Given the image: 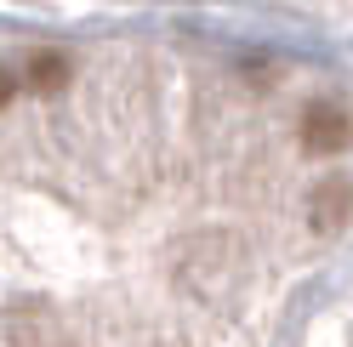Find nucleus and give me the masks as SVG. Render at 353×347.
<instances>
[{
    "instance_id": "nucleus-1",
    "label": "nucleus",
    "mask_w": 353,
    "mask_h": 347,
    "mask_svg": "<svg viewBox=\"0 0 353 347\" xmlns=\"http://www.w3.org/2000/svg\"><path fill=\"white\" fill-rule=\"evenodd\" d=\"M0 336H6V347H63L69 336H63V319L52 308H12L6 319H0Z\"/></svg>"
},
{
    "instance_id": "nucleus-2",
    "label": "nucleus",
    "mask_w": 353,
    "mask_h": 347,
    "mask_svg": "<svg viewBox=\"0 0 353 347\" xmlns=\"http://www.w3.org/2000/svg\"><path fill=\"white\" fill-rule=\"evenodd\" d=\"M347 137H353V120L342 114L336 103H314L302 114V143L314 148V154H342Z\"/></svg>"
},
{
    "instance_id": "nucleus-3",
    "label": "nucleus",
    "mask_w": 353,
    "mask_h": 347,
    "mask_svg": "<svg viewBox=\"0 0 353 347\" xmlns=\"http://www.w3.org/2000/svg\"><path fill=\"white\" fill-rule=\"evenodd\" d=\"M347 211H353V182H325L314 193V228L319 233H336L347 222Z\"/></svg>"
},
{
    "instance_id": "nucleus-4",
    "label": "nucleus",
    "mask_w": 353,
    "mask_h": 347,
    "mask_svg": "<svg viewBox=\"0 0 353 347\" xmlns=\"http://www.w3.org/2000/svg\"><path fill=\"white\" fill-rule=\"evenodd\" d=\"M23 80L34 85V92H63V85H69V57H63V52H34Z\"/></svg>"
},
{
    "instance_id": "nucleus-5",
    "label": "nucleus",
    "mask_w": 353,
    "mask_h": 347,
    "mask_svg": "<svg viewBox=\"0 0 353 347\" xmlns=\"http://www.w3.org/2000/svg\"><path fill=\"white\" fill-rule=\"evenodd\" d=\"M6 97H12V74L0 69V108H6Z\"/></svg>"
}]
</instances>
